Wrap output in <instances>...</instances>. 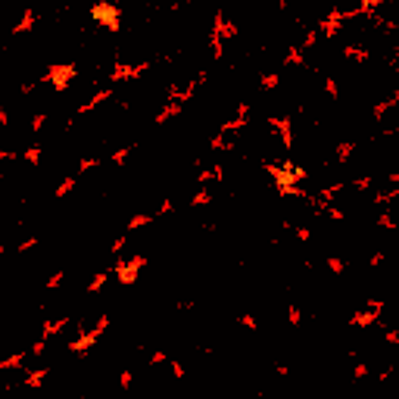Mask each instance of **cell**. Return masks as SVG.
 <instances>
[{
    "mask_svg": "<svg viewBox=\"0 0 399 399\" xmlns=\"http://www.w3.org/2000/svg\"><path fill=\"white\" fill-rule=\"evenodd\" d=\"M94 19H97V22H106V28H116V26H119V13H116L113 10V6H94Z\"/></svg>",
    "mask_w": 399,
    "mask_h": 399,
    "instance_id": "cell-1",
    "label": "cell"
}]
</instances>
